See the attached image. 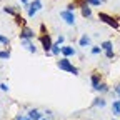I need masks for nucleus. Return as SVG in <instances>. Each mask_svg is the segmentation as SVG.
Listing matches in <instances>:
<instances>
[{
	"label": "nucleus",
	"mask_w": 120,
	"mask_h": 120,
	"mask_svg": "<svg viewBox=\"0 0 120 120\" xmlns=\"http://www.w3.org/2000/svg\"><path fill=\"white\" fill-rule=\"evenodd\" d=\"M57 65H58V68H60V70H65V72H68V73L79 75V68L72 65V62L68 60V57H64L62 60H58V64H57Z\"/></svg>",
	"instance_id": "nucleus-1"
},
{
	"label": "nucleus",
	"mask_w": 120,
	"mask_h": 120,
	"mask_svg": "<svg viewBox=\"0 0 120 120\" xmlns=\"http://www.w3.org/2000/svg\"><path fill=\"white\" fill-rule=\"evenodd\" d=\"M98 19L102 20V22H105L107 25H110V27H113V28H118V22H117V19H113V17H110L109 13H103V12H100L98 13Z\"/></svg>",
	"instance_id": "nucleus-2"
},
{
	"label": "nucleus",
	"mask_w": 120,
	"mask_h": 120,
	"mask_svg": "<svg viewBox=\"0 0 120 120\" xmlns=\"http://www.w3.org/2000/svg\"><path fill=\"white\" fill-rule=\"evenodd\" d=\"M40 42H42V47H43V50L49 53V52L52 50V45H53V43H52V38H50V35L43 32V34H42V37H40Z\"/></svg>",
	"instance_id": "nucleus-3"
},
{
	"label": "nucleus",
	"mask_w": 120,
	"mask_h": 120,
	"mask_svg": "<svg viewBox=\"0 0 120 120\" xmlns=\"http://www.w3.org/2000/svg\"><path fill=\"white\" fill-rule=\"evenodd\" d=\"M60 17L65 20L67 25H73L75 23V13L72 10H62V12H60Z\"/></svg>",
	"instance_id": "nucleus-4"
},
{
	"label": "nucleus",
	"mask_w": 120,
	"mask_h": 120,
	"mask_svg": "<svg viewBox=\"0 0 120 120\" xmlns=\"http://www.w3.org/2000/svg\"><path fill=\"white\" fill-rule=\"evenodd\" d=\"M42 8V2L40 0H34L32 4H28V17H35V13Z\"/></svg>",
	"instance_id": "nucleus-5"
},
{
	"label": "nucleus",
	"mask_w": 120,
	"mask_h": 120,
	"mask_svg": "<svg viewBox=\"0 0 120 120\" xmlns=\"http://www.w3.org/2000/svg\"><path fill=\"white\" fill-rule=\"evenodd\" d=\"M35 37V32L32 28H28V27H23L22 28V32H20V40H32Z\"/></svg>",
	"instance_id": "nucleus-6"
},
{
	"label": "nucleus",
	"mask_w": 120,
	"mask_h": 120,
	"mask_svg": "<svg viewBox=\"0 0 120 120\" xmlns=\"http://www.w3.org/2000/svg\"><path fill=\"white\" fill-rule=\"evenodd\" d=\"M22 43H23V47H25L30 53H35V52H37V47L34 45V42H32V40H22Z\"/></svg>",
	"instance_id": "nucleus-7"
},
{
	"label": "nucleus",
	"mask_w": 120,
	"mask_h": 120,
	"mask_svg": "<svg viewBox=\"0 0 120 120\" xmlns=\"http://www.w3.org/2000/svg\"><path fill=\"white\" fill-rule=\"evenodd\" d=\"M60 52L64 53V57H72V55H75V49H73V47H60Z\"/></svg>",
	"instance_id": "nucleus-8"
},
{
	"label": "nucleus",
	"mask_w": 120,
	"mask_h": 120,
	"mask_svg": "<svg viewBox=\"0 0 120 120\" xmlns=\"http://www.w3.org/2000/svg\"><path fill=\"white\" fill-rule=\"evenodd\" d=\"M92 87H94V90H98L100 88V75L98 73H94L92 75Z\"/></svg>",
	"instance_id": "nucleus-9"
},
{
	"label": "nucleus",
	"mask_w": 120,
	"mask_h": 120,
	"mask_svg": "<svg viewBox=\"0 0 120 120\" xmlns=\"http://www.w3.org/2000/svg\"><path fill=\"white\" fill-rule=\"evenodd\" d=\"M28 117H30V120H42V113L38 110H35V109L28 112Z\"/></svg>",
	"instance_id": "nucleus-10"
},
{
	"label": "nucleus",
	"mask_w": 120,
	"mask_h": 120,
	"mask_svg": "<svg viewBox=\"0 0 120 120\" xmlns=\"http://www.w3.org/2000/svg\"><path fill=\"white\" fill-rule=\"evenodd\" d=\"M100 49L102 50H105V52H113V45H112V42H103L102 45H100Z\"/></svg>",
	"instance_id": "nucleus-11"
},
{
	"label": "nucleus",
	"mask_w": 120,
	"mask_h": 120,
	"mask_svg": "<svg viewBox=\"0 0 120 120\" xmlns=\"http://www.w3.org/2000/svg\"><path fill=\"white\" fill-rule=\"evenodd\" d=\"M112 110H113V115H120V100H113Z\"/></svg>",
	"instance_id": "nucleus-12"
},
{
	"label": "nucleus",
	"mask_w": 120,
	"mask_h": 120,
	"mask_svg": "<svg viewBox=\"0 0 120 120\" xmlns=\"http://www.w3.org/2000/svg\"><path fill=\"white\" fill-rule=\"evenodd\" d=\"M87 45H90V38H88L87 35H83V37L80 38V47H87Z\"/></svg>",
	"instance_id": "nucleus-13"
},
{
	"label": "nucleus",
	"mask_w": 120,
	"mask_h": 120,
	"mask_svg": "<svg viewBox=\"0 0 120 120\" xmlns=\"http://www.w3.org/2000/svg\"><path fill=\"white\" fill-rule=\"evenodd\" d=\"M82 15H83V17H90V15H92V10L85 5V7H82Z\"/></svg>",
	"instance_id": "nucleus-14"
},
{
	"label": "nucleus",
	"mask_w": 120,
	"mask_h": 120,
	"mask_svg": "<svg viewBox=\"0 0 120 120\" xmlns=\"http://www.w3.org/2000/svg\"><path fill=\"white\" fill-rule=\"evenodd\" d=\"M94 105H95V107H105V100L103 98H95V102H94Z\"/></svg>",
	"instance_id": "nucleus-15"
},
{
	"label": "nucleus",
	"mask_w": 120,
	"mask_h": 120,
	"mask_svg": "<svg viewBox=\"0 0 120 120\" xmlns=\"http://www.w3.org/2000/svg\"><path fill=\"white\" fill-rule=\"evenodd\" d=\"M50 52H52L53 55H58V53H60V45H58V43H53V45H52V50H50Z\"/></svg>",
	"instance_id": "nucleus-16"
},
{
	"label": "nucleus",
	"mask_w": 120,
	"mask_h": 120,
	"mask_svg": "<svg viewBox=\"0 0 120 120\" xmlns=\"http://www.w3.org/2000/svg\"><path fill=\"white\" fill-rule=\"evenodd\" d=\"M8 57H10V52H8V50H0V58L7 60Z\"/></svg>",
	"instance_id": "nucleus-17"
},
{
	"label": "nucleus",
	"mask_w": 120,
	"mask_h": 120,
	"mask_svg": "<svg viewBox=\"0 0 120 120\" xmlns=\"http://www.w3.org/2000/svg\"><path fill=\"white\" fill-rule=\"evenodd\" d=\"M87 4H90V5H95V7H98L100 4H102V0H85Z\"/></svg>",
	"instance_id": "nucleus-18"
},
{
	"label": "nucleus",
	"mask_w": 120,
	"mask_h": 120,
	"mask_svg": "<svg viewBox=\"0 0 120 120\" xmlns=\"http://www.w3.org/2000/svg\"><path fill=\"white\" fill-rule=\"evenodd\" d=\"M0 43H4V45H8V43H10L8 37H4V35H0Z\"/></svg>",
	"instance_id": "nucleus-19"
},
{
	"label": "nucleus",
	"mask_w": 120,
	"mask_h": 120,
	"mask_svg": "<svg viewBox=\"0 0 120 120\" xmlns=\"http://www.w3.org/2000/svg\"><path fill=\"white\" fill-rule=\"evenodd\" d=\"M4 12H7V13H12V15H15V10H13L12 7H5V8H4Z\"/></svg>",
	"instance_id": "nucleus-20"
},
{
	"label": "nucleus",
	"mask_w": 120,
	"mask_h": 120,
	"mask_svg": "<svg viewBox=\"0 0 120 120\" xmlns=\"http://www.w3.org/2000/svg\"><path fill=\"white\" fill-rule=\"evenodd\" d=\"M107 85H105V83H100V88H98V92H107Z\"/></svg>",
	"instance_id": "nucleus-21"
},
{
	"label": "nucleus",
	"mask_w": 120,
	"mask_h": 120,
	"mask_svg": "<svg viewBox=\"0 0 120 120\" xmlns=\"http://www.w3.org/2000/svg\"><path fill=\"white\" fill-rule=\"evenodd\" d=\"M15 120H30V117H25V115H17Z\"/></svg>",
	"instance_id": "nucleus-22"
},
{
	"label": "nucleus",
	"mask_w": 120,
	"mask_h": 120,
	"mask_svg": "<svg viewBox=\"0 0 120 120\" xmlns=\"http://www.w3.org/2000/svg\"><path fill=\"white\" fill-rule=\"evenodd\" d=\"M100 50H102V49H98V47H94V49H92V53H94V55H97V53H100Z\"/></svg>",
	"instance_id": "nucleus-23"
},
{
	"label": "nucleus",
	"mask_w": 120,
	"mask_h": 120,
	"mask_svg": "<svg viewBox=\"0 0 120 120\" xmlns=\"http://www.w3.org/2000/svg\"><path fill=\"white\" fill-rule=\"evenodd\" d=\"M64 40H65V37H64V35H60V37H58V40H57V43H58V45H60V43H62V42H64Z\"/></svg>",
	"instance_id": "nucleus-24"
},
{
	"label": "nucleus",
	"mask_w": 120,
	"mask_h": 120,
	"mask_svg": "<svg viewBox=\"0 0 120 120\" xmlns=\"http://www.w3.org/2000/svg\"><path fill=\"white\" fill-rule=\"evenodd\" d=\"M105 55H107V58H112L113 57V52H105Z\"/></svg>",
	"instance_id": "nucleus-25"
},
{
	"label": "nucleus",
	"mask_w": 120,
	"mask_h": 120,
	"mask_svg": "<svg viewBox=\"0 0 120 120\" xmlns=\"http://www.w3.org/2000/svg\"><path fill=\"white\" fill-rule=\"evenodd\" d=\"M0 87H2V90H5V92H7V90H8V85H7V83H2V85H0Z\"/></svg>",
	"instance_id": "nucleus-26"
},
{
	"label": "nucleus",
	"mask_w": 120,
	"mask_h": 120,
	"mask_svg": "<svg viewBox=\"0 0 120 120\" xmlns=\"http://www.w3.org/2000/svg\"><path fill=\"white\" fill-rule=\"evenodd\" d=\"M115 94H118V95H120V85H118V87H115Z\"/></svg>",
	"instance_id": "nucleus-27"
},
{
	"label": "nucleus",
	"mask_w": 120,
	"mask_h": 120,
	"mask_svg": "<svg viewBox=\"0 0 120 120\" xmlns=\"http://www.w3.org/2000/svg\"><path fill=\"white\" fill-rule=\"evenodd\" d=\"M20 2H22V4H25V5L28 4V2H27V0H20Z\"/></svg>",
	"instance_id": "nucleus-28"
},
{
	"label": "nucleus",
	"mask_w": 120,
	"mask_h": 120,
	"mask_svg": "<svg viewBox=\"0 0 120 120\" xmlns=\"http://www.w3.org/2000/svg\"><path fill=\"white\" fill-rule=\"evenodd\" d=\"M42 120H47V118H42Z\"/></svg>",
	"instance_id": "nucleus-29"
},
{
	"label": "nucleus",
	"mask_w": 120,
	"mask_h": 120,
	"mask_svg": "<svg viewBox=\"0 0 120 120\" xmlns=\"http://www.w3.org/2000/svg\"><path fill=\"white\" fill-rule=\"evenodd\" d=\"M102 2H103V0H102Z\"/></svg>",
	"instance_id": "nucleus-30"
}]
</instances>
